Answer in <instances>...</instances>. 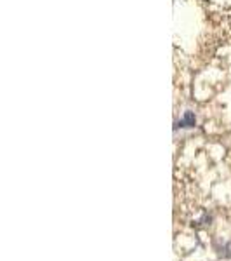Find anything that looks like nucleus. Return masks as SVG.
Wrapping results in <instances>:
<instances>
[{"mask_svg": "<svg viewBox=\"0 0 231 261\" xmlns=\"http://www.w3.org/2000/svg\"><path fill=\"white\" fill-rule=\"evenodd\" d=\"M196 125V115L193 113L191 110H186L181 115V119L178 120V124H176V129H190V127H195Z\"/></svg>", "mask_w": 231, "mask_h": 261, "instance_id": "obj_1", "label": "nucleus"}]
</instances>
